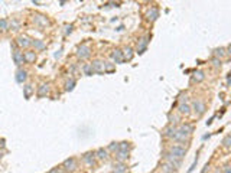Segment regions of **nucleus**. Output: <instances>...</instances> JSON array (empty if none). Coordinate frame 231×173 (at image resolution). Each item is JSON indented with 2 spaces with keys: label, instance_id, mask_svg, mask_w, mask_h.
<instances>
[{
  "label": "nucleus",
  "instance_id": "nucleus-6",
  "mask_svg": "<svg viewBox=\"0 0 231 173\" xmlns=\"http://www.w3.org/2000/svg\"><path fill=\"white\" fill-rule=\"evenodd\" d=\"M83 162L87 164V166H90V168H93L94 164H95V153H93V151H88V153H85L83 156Z\"/></svg>",
  "mask_w": 231,
  "mask_h": 173
},
{
  "label": "nucleus",
  "instance_id": "nucleus-34",
  "mask_svg": "<svg viewBox=\"0 0 231 173\" xmlns=\"http://www.w3.org/2000/svg\"><path fill=\"white\" fill-rule=\"evenodd\" d=\"M119 147H120V143H116V141H114V143H111L110 146H108V149H107V150H108V151H117V150H119Z\"/></svg>",
  "mask_w": 231,
  "mask_h": 173
},
{
  "label": "nucleus",
  "instance_id": "nucleus-29",
  "mask_svg": "<svg viewBox=\"0 0 231 173\" xmlns=\"http://www.w3.org/2000/svg\"><path fill=\"white\" fill-rule=\"evenodd\" d=\"M123 55H124V59L130 61L133 58V49L132 48H126L124 49V52H123Z\"/></svg>",
  "mask_w": 231,
  "mask_h": 173
},
{
  "label": "nucleus",
  "instance_id": "nucleus-1",
  "mask_svg": "<svg viewBox=\"0 0 231 173\" xmlns=\"http://www.w3.org/2000/svg\"><path fill=\"white\" fill-rule=\"evenodd\" d=\"M62 169H64L65 172H75V170L78 169V162H77V159H74V157L65 159V160L62 162Z\"/></svg>",
  "mask_w": 231,
  "mask_h": 173
},
{
  "label": "nucleus",
  "instance_id": "nucleus-13",
  "mask_svg": "<svg viewBox=\"0 0 231 173\" xmlns=\"http://www.w3.org/2000/svg\"><path fill=\"white\" fill-rule=\"evenodd\" d=\"M147 43H149V38H147V36H144V38H142L140 41H139L137 54H143L144 51H146V48H147Z\"/></svg>",
  "mask_w": 231,
  "mask_h": 173
},
{
  "label": "nucleus",
  "instance_id": "nucleus-35",
  "mask_svg": "<svg viewBox=\"0 0 231 173\" xmlns=\"http://www.w3.org/2000/svg\"><path fill=\"white\" fill-rule=\"evenodd\" d=\"M107 71V72H111V71H114V66L111 65V62H104V72Z\"/></svg>",
  "mask_w": 231,
  "mask_h": 173
},
{
  "label": "nucleus",
  "instance_id": "nucleus-7",
  "mask_svg": "<svg viewBox=\"0 0 231 173\" xmlns=\"http://www.w3.org/2000/svg\"><path fill=\"white\" fill-rule=\"evenodd\" d=\"M16 45L19 46V48L26 49V48H29V46L32 45V41H30L28 36H25V35H23V36H19V38L16 39Z\"/></svg>",
  "mask_w": 231,
  "mask_h": 173
},
{
  "label": "nucleus",
  "instance_id": "nucleus-32",
  "mask_svg": "<svg viewBox=\"0 0 231 173\" xmlns=\"http://www.w3.org/2000/svg\"><path fill=\"white\" fill-rule=\"evenodd\" d=\"M74 85H75V79H74V78H71L69 81L66 82L65 90H66V91H72V90H74Z\"/></svg>",
  "mask_w": 231,
  "mask_h": 173
},
{
  "label": "nucleus",
  "instance_id": "nucleus-36",
  "mask_svg": "<svg viewBox=\"0 0 231 173\" xmlns=\"http://www.w3.org/2000/svg\"><path fill=\"white\" fill-rule=\"evenodd\" d=\"M212 65H214L215 68H220V66H221V59H220V58H215V56H214V58H212Z\"/></svg>",
  "mask_w": 231,
  "mask_h": 173
},
{
  "label": "nucleus",
  "instance_id": "nucleus-31",
  "mask_svg": "<svg viewBox=\"0 0 231 173\" xmlns=\"http://www.w3.org/2000/svg\"><path fill=\"white\" fill-rule=\"evenodd\" d=\"M32 45L35 46V49H38V51L45 48V43L42 42V41H32Z\"/></svg>",
  "mask_w": 231,
  "mask_h": 173
},
{
  "label": "nucleus",
  "instance_id": "nucleus-11",
  "mask_svg": "<svg viewBox=\"0 0 231 173\" xmlns=\"http://www.w3.org/2000/svg\"><path fill=\"white\" fill-rule=\"evenodd\" d=\"M95 157H97L98 160H107V159H108V150L104 149V147H100V149H97V151H95Z\"/></svg>",
  "mask_w": 231,
  "mask_h": 173
},
{
  "label": "nucleus",
  "instance_id": "nucleus-10",
  "mask_svg": "<svg viewBox=\"0 0 231 173\" xmlns=\"http://www.w3.org/2000/svg\"><path fill=\"white\" fill-rule=\"evenodd\" d=\"M111 59L114 61L116 64H121L124 61V55H123V52H121L120 49H114L113 54H111Z\"/></svg>",
  "mask_w": 231,
  "mask_h": 173
},
{
  "label": "nucleus",
  "instance_id": "nucleus-21",
  "mask_svg": "<svg viewBox=\"0 0 231 173\" xmlns=\"http://www.w3.org/2000/svg\"><path fill=\"white\" fill-rule=\"evenodd\" d=\"M25 59H26L28 64H33L35 59H36V54L32 52V51H28V52H25Z\"/></svg>",
  "mask_w": 231,
  "mask_h": 173
},
{
  "label": "nucleus",
  "instance_id": "nucleus-23",
  "mask_svg": "<svg viewBox=\"0 0 231 173\" xmlns=\"http://www.w3.org/2000/svg\"><path fill=\"white\" fill-rule=\"evenodd\" d=\"M176 131H178L176 127H168V129L165 130V136L168 137V139H173L175 134H176Z\"/></svg>",
  "mask_w": 231,
  "mask_h": 173
},
{
  "label": "nucleus",
  "instance_id": "nucleus-17",
  "mask_svg": "<svg viewBox=\"0 0 231 173\" xmlns=\"http://www.w3.org/2000/svg\"><path fill=\"white\" fill-rule=\"evenodd\" d=\"M158 17H159V10H158L156 7H152V9L147 12V19L150 22H155Z\"/></svg>",
  "mask_w": 231,
  "mask_h": 173
},
{
  "label": "nucleus",
  "instance_id": "nucleus-37",
  "mask_svg": "<svg viewBox=\"0 0 231 173\" xmlns=\"http://www.w3.org/2000/svg\"><path fill=\"white\" fill-rule=\"evenodd\" d=\"M119 150H129V143H127V141H121Z\"/></svg>",
  "mask_w": 231,
  "mask_h": 173
},
{
  "label": "nucleus",
  "instance_id": "nucleus-22",
  "mask_svg": "<svg viewBox=\"0 0 231 173\" xmlns=\"http://www.w3.org/2000/svg\"><path fill=\"white\" fill-rule=\"evenodd\" d=\"M204 79H205V75H204L202 71H197V72L194 74V76H192L194 82H201V81H204Z\"/></svg>",
  "mask_w": 231,
  "mask_h": 173
},
{
  "label": "nucleus",
  "instance_id": "nucleus-30",
  "mask_svg": "<svg viewBox=\"0 0 231 173\" xmlns=\"http://www.w3.org/2000/svg\"><path fill=\"white\" fill-rule=\"evenodd\" d=\"M222 146L226 147L227 150H231V136H227L226 139L222 140Z\"/></svg>",
  "mask_w": 231,
  "mask_h": 173
},
{
  "label": "nucleus",
  "instance_id": "nucleus-40",
  "mask_svg": "<svg viewBox=\"0 0 231 173\" xmlns=\"http://www.w3.org/2000/svg\"><path fill=\"white\" fill-rule=\"evenodd\" d=\"M222 173H231V164H227L226 168H224V172Z\"/></svg>",
  "mask_w": 231,
  "mask_h": 173
},
{
  "label": "nucleus",
  "instance_id": "nucleus-9",
  "mask_svg": "<svg viewBox=\"0 0 231 173\" xmlns=\"http://www.w3.org/2000/svg\"><path fill=\"white\" fill-rule=\"evenodd\" d=\"M172 140L179 141V143H185V141H188V140H189V134H187V133H183L182 130H179V129H178V131H176L175 137H173Z\"/></svg>",
  "mask_w": 231,
  "mask_h": 173
},
{
  "label": "nucleus",
  "instance_id": "nucleus-24",
  "mask_svg": "<svg viewBox=\"0 0 231 173\" xmlns=\"http://www.w3.org/2000/svg\"><path fill=\"white\" fill-rule=\"evenodd\" d=\"M179 130H182L183 133H187V134H192V131H194V125L191 124H182L181 127H179Z\"/></svg>",
  "mask_w": 231,
  "mask_h": 173
},
{
  "label": "nucleus",
  "instance_id": "nucleus-20",
  "mask_svg": "<svg viewBox=\"0 0 231 173\" xmlns=\"http://www.w3.org/2000/svg\"><path fill=\"white\" fill-rule=\"evenodd\" d=\"M91 65L94 68V72H103L104 71V62H101V61H94Z\"/></svg>",
  "mask_w": 231,
  "mask_h": 173
},
{
  "label": "nucleus",
  "instance_id": "nucleus-12",
  "mask_svg": "<svg viewBox=\"0 0 231 173\" xmlns=\"http://www.w3.org/2000/svg\"><path fill=\"white\" fill-rule=\"evenodd\" d=\"M33 22H35L36 25H39V26H48V25H49L48 19L45 16H42V15H35V16H33Z\"/></svg>",
  "mask_w": 231,
  "mask_h": 173
},
{
  "label": "nucleus",
  "instance_id": "nucleus-18",
  "mask_svg": "<svg viewBox=\"0 0 231 173\" xmlns=\"http://www.w3.org/2000/svg\"><path fill=\"white\" fill-rule=\"evenodd\" d=\"M178 111L181 114H189L191 113V107L187 103H179L178 104Z\"/></svg>",
  "mask_w": 231,
  "mask_h": 173
},
{
  "label": "nucleus",
  "instance_id": "nucleus-4",
  "mask_svg": "<svg viewBox=\"0 0 231 173\" xmlns=\"http://www.w3.org/2000/svg\"><path fill=\"white\" fill-rule=\"evenodd\" d=\"M192 107H194L195 113L198 114V115H202V114L205 113V110H207V107H205V103H204L202 100H195V101L192 103Z\"/></svg>",
  "mask_w": 231,
  "mask_h": 173
},
{
  "label": "nucleus",
  "instance_id": "nucleus-16",
  "mask_svg": "<svg viewBox=\"0 0 231 173\" xmlns=\"http://www.w3.org/2000/svg\"><path fill=\"white\" fill-rule=\"evenodd\" d=\"M49 92V84H41L39 85V88H38V95L39 97H45L46 94Z\"/></svg>",
  "mask_w": 231,
  "mask_h": 173
},
{
  "label": "nucleus",
  "instance_id": "nucleus-44",
  "mask_svg": "<svg viewBox=\"0 0 231 173\" xmlns=\"http://www.w3.org/2000/svg\"><path fill=\"white\" fill-rule=\"evenodd\" d=\"M227 51H228V54L231 55V43H230V45H228V48H227Z\"/></svg>",
  "mask_w": 231,
  "mask_h": 173
},
{
  "label": "nucleus",
  "instance_id": "nucleus-33",
  "mask_svg": "<svg viewBox=\"0 0 231 173\" xmlns=\"http://www.w3.org/2000/svg\"><path fill=\"white\" fill-rule=\"evenodd\" d=\"M0 29H2V30H7V29H9V20L2 19V20H0Z\"/></svg>",
  "mask_w": 231,
  "mask_h": 173
},
{
  "label": "nucleus",
  "instance_id": "nucleus-43",
  "mask_svg": "<svg viewBox=\"0 0 231 173\" xmlns=\"http://www.w3.org/2000/svg\"><path fill=\"white\" fill-rule=\"evenodd\" d=\"M71 29H72V26H66V33L71 32Z\"/></svg>",
  "mask_w": 231,
  "mask_h": 173
},
{
  "label": "nucleus",
  "instance_id": "nucleus-27",
  "mask_svg": "<svg viewBox=\"0 0 231 173\" xmlns=\"http://www.w3.org/2000/svg\"><path fill=\"white\" fill-rule=\"evenodd\" d=\"M32 92H33L32 85H25L23 86V95H25V98H29L30 95H32Z\"/></svg>",
  "mask_w": 231,
  "mask_h": 173
},
{
  "label": "nucleus",
  "instance_id": "nucleus-14",
  "mask_svg": "<svg viewBox=\"0 0 231 173\" xmlns=\"http://www.w3.org/2000/svg\"><path fill=\"white\" fill-rule=\"evenodd\" d=\"M28 79V72L25 69H17V72H16V81L19 82V84H23V82Z\"/></svg>",
  "mask_w": 231,
  "mask_h": 173
},
{
  "label": "nucleus",
  "instance_id": "nucleus-2",
  "mask_svg": "<svg viewBox=\"0 0 231 173\" xmlns=\"http://www.w3.org/2000/svg\"><path fill=\"white\" fill-rule=\"evenodd\" d=\"M13 54H12V58H13V61H15V64L17 65V66H22L25 62H26V59H25V54H23L20 49H17L15 45H13Z\"/></svg>",
  "mask_w": 231,
  "mask_h": 173
},
{
  "label": "nucleus",
  "instance_id": "nucleus-15",
  "mask_svg": "<svg viewBox=\"0 0 231 173\" xmlns=\"http://www.w3.org/2000/svg\"><path fill=\"white\" fill-rule=\"evenodd\" d=\"M116 157L119 162H124L129 159V150H117L116 151Z\"/></svg>",
  "mask_w": 231,
  "mask_h": 173
},
{
  "label": "nucleus",
  "instance_id": "nucleus-38",
  "mask_svg": "<svg viewBox=\"0 0 231 173\" xmlns=\"http://www.w3.org/2000/svg\"><path fill=\"white\" fill-rule=\"evenodd\" d=\"M64 172H65L64 169H61V168H54V169H51V170H49L48 173H64Z\"/></svg>",
  "mask_w": 231,
  "mask_h": 173
},
{
  "label": "nucleus",
  "instance_id": "nucleus-8",
  "mask_svg": "<svg viewBox=\"0 0 231 173\" xmlns=\"http://www.w3.org/2000/svg\"><path fill=\"white\" fill-rule=\"evenodd\" d=\"M166 160H168V162L171 163V164H172V166H173V168H175V169L181 168V164H182V160H181V159H178V157H175V156H173V154H172V153H171V151H169V153L166 154Z\"/></svg>",
  "mask_w": 231,
  "mask_h": 173
},
{
  "label": "nucleus",
  "instance_id": "nucleus-39",
  "mask_svg": "<svg viewBox=\"0 0 231 173\" xmlns=\"http://www.w3.org/2000/svg\"><path fill=\"white\" fill-rule=\"evenodd\" d=\"M12 27H15V29H13V30H17V29H19V22H12Z\"/></svg>",
  "mask_w": 231,
  "mask_h": 173
},
{
  "label": "nucleus",
  "instance_id": "nucleus-41",
  "mask_svg": "<svg viewBox=\"0 0 231 173\" xmlns=\"http://www.w3.org/2000/svg\"><path fill=\"white\" fill-rule=\"evenodd\" d=\"M169 120H171V123H173V124H175L176 121H178V117H176V115H173V117H172V115H169Z\"/></svg>",
  "mask_w": 231,
  "mask_h": 173
},
{
  "label": "nucleus",
  "instance_id": "nucleus-19",
  "mask_svg": "<svg viewBox=\"0 0 231 173\" xmlns=\"http://www.w3.org/2000/svg\"><path fill=\"white\" fill-rule=\"evenodd\" d=\"M126 172H127V166L123 162H120L119 164H114L113 173H126Z\"/></svg>",
  "mask_w": 231,
  "mask_h": 173
},
{
  "label": "nucleus",
  "instance_id": "nucleus-42",
  "mask_svg": "<svg viewBox=\"0 0 231 173\" xmlns=\"http://www.w3.org/2000/svg\"><path fill=\"white\" fill-rule=\"evenodd\" d=\"M208 169H209V164L207 163V164L204 166V169H202V172H201V173H207V172H208Z\"/></svg>",
  "mask_w": 231,
  "mask_h": 173
},
{
  "label": "nucleus",
  "instance_id": "nucleus-26",
  "mask_svg": "<svg viewBox=\"0 0 231 173\" xmlns=\"http://www.w3.org/2000/svg\"><path fill=\"white\" fill-rule=\"evenodd\" d=\"M162 172L163 173H173L175 172V169H173V166H172L171 163L168 162V163H165V164L162 166Z\"/></svg>",
  "mask_w": 231,
  "mask_h": 173
},
{
  "label": "nucleus",
  "instance_id": "nucleus-25",
  "mask_svg": "<svg viewBox=\"0 0 231 173\" xmlns=\"http://www.w3.org/2000/svg\"><path fill=\"white\" fill-rule=\"evenodd\" d=\"M83 71H84V74H85V75H93V74H94V68H93V65H91V64H85V65H84Z\"/></svg>",
  "mask_w": 231,
  "mask_h": 173
},
{
  "label": "nucleus",
  "instance_id": "nucleus-28",
  "mask_svg": "<svg viewBox=\"0 0 231 173\" xmlns=\"http://www.w3.org/2000/svg\"><path fill=\"white\" fill-rule=\"evenodd\" d=\"M224 55H226V49H224V48H217L214 51V56H215V58H220V59H221Z\"/></svg>",
  "mask_w": 231,
  "mask_h": 173
},
{
  "label": "nucleus",
  "instance_id": "nucleus-45",
  "mask_svg": "<svg viewBox=\"0 0 231 173\" xmlns=\"http://www.w3.org/2000/svg\"><path fill=\"white\" fill-rule=\"evenodd\" d=\"M2 156H3V153H2V151H0V159H2Z\"/></svg>",
  "mask_w": 231,
  "mask_h": 173
},
{
  "label": "nucleus",
  "instance_id": "nucleus-5",
  "mask_svg": "<svg viewBox=\"0 0 231 173\" xmlns=\"http://www.w3.org/2000/svg\"><path fill=\"white\" fill-rule=\"evenodd\" d=\"M90 52H91V49H90L88 45H81L77 51V56L80 58V59H85V58L90 56Z\"/></svg>",
  "mask_w": 231,
  "mask_h": 173
},
{
  "label": "nucleus",
  "instance_id": "nucleus-3",
  "mask_svg": "<svg viewBox=\"0 0 231 173\" xmlns=\"http://www.w3.org/2000/svg\"><path fill=\"white\" fill-rule=\"evenodd\" d=\"M171 153L173 154L175 157H178V159H183L185 157V154H187V149L183 146H172L171 147Z\"/></svg>",
  "mask_w": 231,
  "mask_h": 173
}]
</instances>
